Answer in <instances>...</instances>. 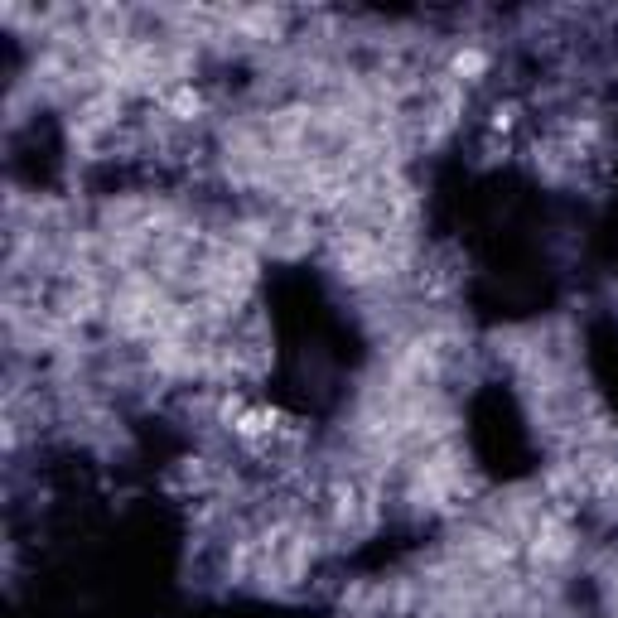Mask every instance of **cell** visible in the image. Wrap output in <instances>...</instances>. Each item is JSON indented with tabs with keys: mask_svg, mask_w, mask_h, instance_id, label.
<instances>
[{
	"mask_svg": "<svg viewBox=\"0 0 618 618\" xmlns=\"http://www.w3.org/2000/svg\"><path fill=\"white\" fill-rule=\"evenodd\" d=\"M488 68V58L478 54V49H464V54H454V78L459 83H478V73Z\"/></svg>",
	"mask_w": 618,
	"mask_h": 618,
	"instance_id": "6da1fadb",
	"label": "cell"
}]
</instances>
